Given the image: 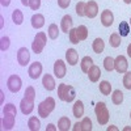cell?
<instances>
[{
    "label": "cell",
    "mask_w": 131,
    "mask_h": 131,
    "mask_svg": "<svg viewBox=\"0 0 131 131\" xmlns=\"http://www.w3.org/2000/svg\"><path fill=\"white\" fill-rule=\"evenodd\" d=\"M85 5H86V3H84V2H79L76 4V13H78L79 17L85 16Z\"/></svg>",
    "instance_id": "cell-32"
},
{
    "label": "cell",
    "mask_w": 131,
    "mask_h": 131,
    "mask_svg": "<svg viewBox=\"0 0 131 131\" xmlns=\"http://www.w3.org/2000/svg\"><path fill=\"white\" fill-rule=\"evenodd\" d=\"M57 130H58V127H55L52 123H50V125L46 126V131H57Z\"/></svg>",
    "instance_id": "cell-41"
},
{
    "label": "cell",
    "mask_w": 131,
    "mask_h": 131,
    "mask_svg": "<svg viewBox=\"0 0 131 131\" xmlns=\"http://www.w3.org/2000/svg\"><path fill=\"white\" fill-rule=\"evenodd\" d=\"M42 68H43V67H42V63H41V62H34V63L30 64L28 73H29V76H30L31 79L37 80L39 76H41V73H42Z\"/></svg>",
    "instance_id": "cell-8"
},
{
    "label": "cell",
    "mask_w": 131,
    "mask_h": 131,
    "mask_svg": "<svg viewBox=\"0 0 131 131\" xmlns=\"http://www.w3.org/2000/svg\"><path fill=\"white\" fill-rule=\"evenodd\" d=\"M93 66V59L91 57H84L81 59V71L85 72V73H88L89 68Z\"/></svg>",
    "instance_id": "cell-22"
},
{
    "label": "cell",
    "mask_w": 131,
    "mask_h": 131,
    "mask_svg": "<svg viewBox=\"0 0 131 131\" xmlns=\"http://www.w3.org/2000/svg\"><path fill=\"white\" fill-rule=\"evenodd\" d=\"M66 63L62 59H58L55 63H54V73L58 79H62L66 76Z\"/></svg>",
    "instance_id": "cell-13"
},
{
    "label": "cell",
    "mask_w": 131,
    "mask_h": 131,
    "mask_svg": "<svg viewBox=\"0 0 131 131\" xmlns=\"http://www.w3.org/2000/svg\"><path fill=\"white\" fill-rule=\"evenodd\" d=\"M58 97L62 101L72 102L75 100V97H76L75 88L71 86V85H67V84H59V86H58Z\"/></svg>",
    "instance_id": "cell-1"
},
{
    "label": "cell",
    "mask_w": 131,
    "mask_h": 131,
    "mask_svg": "<svg viewBox=\"0 0 131 131\" xmlns=\"http://www.w3.org/2000/svg\"><path fill=\"white\" fill-rule=\"evenodd\" d=\"M7 85H8V89L12 93H17L21 89L23 81H21V78L18 75H12V76H9V78H8Z\"/></svg>",
    "instance_id": "cell-5"
},
{
    "label": "cell",
    "mask_w": 131,
    "mask_h": 131,
    "mask_svg": "<svg viewBox=\"0 0 131 131\" xmlns=\"http://www.w3.org/2000/svg\"><path fill=\"white\" fill-rule=\"evenodd\" d=\"M73 131H83V128H81V122L79 123H75V126H73V128H72Z\"/></svg>",
    "instance_id": "cell-42"
},
{
    "label": "cell",
    "mask_w": 131,
    "mask_h": 131,
    "mask_svg": "<svg viewBox=\"0 0 131 131\" xmlns=\"http://www.w3.org/2000/svg\"><path fill=\"white\" fill-rule=\"evenodd\" d=\"M100 92L104 96H109V94L112 93V84L109 83V81H106V80L101 81L100 83Z\"/></svg>",
    "instance_id": "cell-26"
},
{
    "label": "cell",
    "mask_w": 131,
    "mask_h": 131,
    "mask_svg": "<svg viewBox=\"0 0 131 131\" xmlns=\"http://www.w3.org/2000/svg\"><path fill=\"white\" fill-rule=\"evenodd\" d=\"M66 59H67L68 64L70 66H75L78 64V60H79V54L75 49H68L66 51Z\"/></svg>",
    "instance_id": "cell-14"
},
{
    "label": "cell",
    "mask_w": 131,
    "mask_h": 131,
    "mask_svg": "<svg viewBox=\"0 0 131 131\" xmlns=\"http://www.w3.org/2000/svg\"><path fill=\"white\" fill-rule=\"evenodd\" d=\"M109 43H110V46L117 49L121 46V36H119V33H113L109 38Z\"/></svg>",
    "instance_id": "cell-24"
},
{
    "label": "cell",
    "mask_w": 131,
    "mask_h": 131,
    "mask_svg": "<svg viewBox=\"0 0 131 131\" xmlns=\"http://www.w3.org/2000/svg\"><path fill=\"white\" fill-rule=\"evenodd\" d=\"M46 42H47V37H46L45 33L43 31L37 33L36 37H34V41H33V43H31L33 51H34L36 54H41L42 50L45 49V46H46Z\"/></svg>",
    "instance_id": "cell-4"
},
{
    "label": "cell",
    "mask_w": 131,
    "mask_h": 131,
    "mask_svg": "<svg viewBox=\"0 0 131 131\" xmlns=\"http://www.w3.org/2000/svg\"><path fill=\"white\" fill-rule=\"evenodd\" d=\"M30 60V52L26 47H20L18 51H17V62L20 66H25L29 63Z\"/></svg>",
    "instance_id": "cell-7"
},
{
    "label": "cell",
    "mask_w": 131,
    "mask_h": 131,
    "mask_svg": "<svg viewBox=\"0 0 131 131\" xmlns=\"http://www.w3.org/2000/svg\"><path fill=\"white\" fill-rule=\"evenodd\" d=\"M92 49H93V51H94L96 54H101V52L104 51V49H105L104 41H102L101 38H96V39L93 41V43H92Z\"/></svg>",
    "instance_id": "cell-20"
},
{
    "label": "cell",
    "mask_w": 131,
    "mask_h": 131,
    "mask_svg": "<svg viewBox=\"0 0 131 131\" xmlns=\"http://www.w3.org/2000/svg\"><path fill=\"white\" fill-rule=\"evenodd\" d=\"M21 4L25 7H29V0H21Z\"/></svg>",
    "instance_id": "cell-44"
},
{
    "label": "cell",
    "mask_w": 131,
    "mask_h": 131,
    "mask_svg": "<svg viewBox=\"0 0 131 131\" xmlns=\"http://www.w3.org/2000/svg\"><path fill=\"white\" fill-rule=\"evenodd\" d=\"M72 25H73V21H72V17L70 15H66L60 21V29L64 33H70V30L72 29Z\"/></svg>",
    "instance_id": "cell-15"
},
{
    "label": "cell",
    "mask_w": 131,
    "mask_h": 131,
    "mask_svg": "<svg viewBox=\"0 0 131 131\" xmlns=\"http://www.w3.org/2000/svg\"><path fill=\"white\" fill-rule=\"evenodd\" d=\"M20 107H21L23 114L29 115L33 112V109H34V101H31V100H29V98L24 97L23 100H21V102H20Z\"/></svg>",
    "instance_id": "cell-11"
},
{
    "label": "cell",
    "mask_w": 131,
    "mask_h": 131,
    "mask_svg": "<svg viewBox=\"0 0 131 131\" xmlns=\"http://www.w3.org/2000/svg\"><path fill=\"white\" fill-rule=\"evenodd\" d=\"M104 67L107 72H112L114 70V59L112 57H106L104 59Z\"/></svg>",
    "instance_id": "cell-31"
},
{
    "label": "cell",
    "mask_w": 131,
    "mask_h": 131,
    "mask_svg": "<svg viewBox=\"0 0 131 131\" xmlns=\"http://www.w3.org/2000/svg\"><path fill=\"white\" fill-rule=\"evenodd\" d=\"M127 55L131 58V43H130V45L127 46Z\"/></svg>",
    "instance_id": "cell-46"
},
{
    "label": "cell",
    "mask_w": 131,
    "mask_h": 131,
    "mask_svg": "<svg viewBox=\"0 0 131 131\" xmlns=\"http://www.w3.org/2000/svg\"><path fill=\"white\" fill-rule=\"evenodd\" d=\"M72 113L75 118H81L84 115V104L81 101H76L72 107Z\"/></svg>",
    "instance_id": "cell-19"
},
{
    "label": "cell",
    "mask_w": 131,
    "mask_h": 131,
    "mask_svg": "<svg viewBox=\"0 0 131 131\" xmlns=\"http://www.w3.org/2000/svg\"><path fill=\"white\" fill-rule=\"evenodd\" d=\"M71 3V0H58V5L62 8V9H66V8H68Z\"/></svg>",
    "instance_id": "cell-40"
},
{
    "label": "cell",
    "mask_w": 131,
    "mask_h": 131,
    "mask_svg": "<svg viewBox=\"0 0 131 131\" xmlns=\"http://www.w3.org/2000/svg\"><path fill=\"white\" fill-rule=\"evenodd\" d=\"M25 97L29 98V100H31V101H34V98H36V91H34V88H33V86H28V88H26V91H25Z\"/></svg>",
    "instance_id": "cell-38"
},
{
    "label": "cell",
    "mask_w": 131,
    "mask_h": 131,
    "mask_svg": "<svg viewBox=\"0 0 131 131\" xmlns=\"http://www.w3.org/2000/svg\"><path fill=\"white\" fill-rule=\"evenodd\" d=\"M42 84H43V86H45V89H47V91H54L55 89V80H54V78L51 75H49V73H46L45 76H43Z\"/></svg>",
    "instance_id": "cell-17"
},
{
    "label": "cell",
    "mask_w": 131,
    "mask_h": 131,
    "mask_svg": "<svg viewBox=\"0 0 131 131\" xmlns=\"http://www.w3.org/2000/svg\"><path fill=\"white\" fill-rule=\"evenodd\" d=\"M81 128H83V131H91L92 130V121L89 117H85L81 121Z\"/></svg>",
    "instance_id": "cell-33"
},
{
    "label": "cell",
    "mask_w": 131,
    "mask_h": 131,
    "mask_svg": "<svg viewBox=\"0 0 131 131\" xmlns=\"http://www.w3.org/2000/svg\"><path fill=\"white\" fill-rule=\"evenodd\" d=\"M130 24H131V20H130Z\"/></svg>",
    "instance_id": "cell-50"
},
{
    "label": "cell",
    "mask_w": 131,
    "mask_h": 131,
    "mask_svg": "<svg viewBox=\"0 0 131 131\" xmlns=\"http://www.w3.org/2000/svg\"><path fill=\"white\" fill-rule=\"evenodd\" d=\"M98 15V5L93 0H89L85 5V16L88 18H94Z\"/></svg>",
    "instance_id": "cell-9"
},
{
    "label": "cell",
    "mask_w": 131,
    "mask_h": 131,
    "mask_svg": "<svg viewBox=\"0 0 131 131\" xmlns=\"http://www.w3.org/2000/svg\"><path fill=\"white\" fill-rule=\"evenodd\" d=\"M15 119H16L15 114H10V113L4 114L3 121H2V128L3 130H12L15 126Z\"/></svg>",
    "instance_id": "cell-12"
},
{
    "label": "cell",
    "mask_w": 131,
    "mask_h": 131,
    "mask_svg": "<svg viewBox=\"0 0 131 131\" xmlns=\"http://www.w3.org/2000/svg\"><path fill=\"white\" fill-rule=\"evenodd\" d=\"M0 3H2L3 7H8L10 4V0H0Z\"/></svg>",
    "instance_id": "cell-43"
},
{
    "label": "cell",
    "mask_w": 131,
    "mask_h": 131,
    "mask_svg": "<svg viewBox=\"0 0 131 131\" xmlns=\"http://www.w3.org/2000/svg\"><path fill=\"white\" fill-rule=\"evenodd\" d=\"M54 109H55V100L52 97H47L45 101H42L38 105V114L42 118H47Z\"/></svg>",
    "instance_id": "cell-2"
},
{
    "label": "cell",
    "mask_w": 131,
    "mask_h": 131,
    "mask_svg": "<svg viewBox=\"0 0 131 131\" xmlns=\"http://www.w3.org/2000/svg\"><path fill=\"white\" fill-rule=\"evenodd\" d=\"M43 25H45V17L41 13H37V15H33L31 17V26L34 29H41Z\"/></svg>",
    "instance_id": "cell-18"
},
{
    "label": "cell",
    "mask_w": 131,
    "mask_h": 131,
    "mask_svg": "<svg viewBox=\"0 0 131 131\" xmlns=\"http://www.w3.org/2000/svg\"><path fill=\"white\" fill-rule=\"evenodd\" d=\"M68 37H70L71 43H73V45H76V43H79V42H80V39H79V37H78V33H76V29H73V28L70 30Z\"/></svg>",
    "instance_id": "cell-35"
},
{
    "label": "cell",
    "mask_w": 131,
    "mask_h": 131,
    "mask_svg": "<svg viewBox=\"0 0 131 131\" xmlns=\"http://www.w3.org/2000/svg\"><path fill=\"white\" fill-rule=\"evenodd\" d=\"M114 23V15L112 10H109V9H105L102 10V13H101V24L105 26V28H109V26H112Z\"/></svg>",
    "instance_id": "cell-10"
},
{
    "label": "cell",
    "mask_w": 131,
    "mask_h": 131,
    "mask_svg": "<svg viewBox=\"0 0 131 131\" xmlns=\"http://www.w3.org/2000/svg\"><path fill=\"white\" fill-rule=\"evenodd\" d=\"M0 21H2V23H0V28H3V21H4L3 16H0Z\"/></svg>",
    "instance_id": "cell-47"
},
{
    "label": "cell",
    "mask_w": 131,
    "mask_h": 131,
    "mask_svg": "<svg viewBox=\"0 0 131 131\" xmlns=\"http://www.w3.org/2000/svg\"><path fill=\"white\" fill-rule=\"evenodd\" d=\"M123 2H125L126 4H131V0H123Z\"/></svg>",
    "instance_id": "cell-48"
},
{
    "label": "cell",
    "mask_w": 131,
    "mask_h": 131,
    "mask_svg": "<svg viewBox=\"0 0 131 131\" xmlns=\"http://www.w3.org/2000/svg\"><path fill=\"white\" fill-rule=\"evenodd\" d=\"M12 21L16 24V25H21L24 21V15L20 9H15L13 13H12Z\"/></svg>",
    "instance_id": "cell-27"
},
{
    "label": "cell",
    "mask_w": 131,
    "mask_h": 131,
    "mask_svg": "<svg viewBox=\"0 0 131 131\" xmlns=\"http://www.w3.org/2000/svg\"><path fill=\"white\" fill-rule=\"evenodd\" d=\"M117 130H118V128H117L115 126H109V127H107V131H117Z\"/></svg>",
    "instance_id": "cell-45"
},
{
    "label": "cell",
    "mask_w": 131,
    "mask_h": 131,
    "mask_svg": "<svg viewBox=\"0 0 131 131\" xmlns=\"http://www.w3.org/2000/svg\"><path fill=\"white\" fill-rule=\"evenodd\" d=\"M127 68H128V63H127L126 57L118 55L114 59V70L119 73H125V72H127Z\"/></svg>",
    "instance_id": "cell-6"
},
{
    "label": "cell",
    "mask_w": 131,
    "mask_h": 131,
    "mask_svg": "<svg viewBox=\"0 0 131 131\" xmlns=\"http://www.w3.org/2000/svg\"><path fill=\"white\" fill-rule=\"evenodd\" d=\"M29 7L33 10H38L41 7V0H29Z\"/></svg>",
    "instance_id": "cell-39"
},
{
    "label": "cell",
    "mask_w": 131,
    "mask_h": 131,
    "mask_svg": "<svg viewBox=\"0 0 131 131\" xmlns=\"http://www.w3.org/2000/svg\"><path fill=\"white\" fill-rule=\"evenodd\" d=\"M70 126H71V121L70 118L67 117H62L58 122V130L60 131H68L70 130Z\"/></svg>",
    "instance_id": "cell-21"
},
{
    "label": "cell",
    "mask_w": 131,
    "mask_h": 131,
    "mask_svg": "<svg viewBox=\"0 0 131 131\" xmlns=\"http://www.w3.org/2000/svg\"><path fill=\"white\" fill-rule=\"evenodd\" d=\"M88 76H89V80L92 83H97L98 80H100V76H101V70L98 66H92V67L89 68L88 71Z\"/></svg>",
    "instance_id": "cell-16"
},
{
    "label": "cell",
    "mask_w": 131,
    "mask_h": 131,
    "mask_svg": "<svg viewBox=\"0 0 131 131\" xmlns=\"http://www.w3.org/2000/svg\"><path fill=\"white\" fill-rule=\"evenodd\" d=\"M7 113H10V114H15L17 115V109L13 104H7L3 109V114H7Z\"/></svg>",
    "instance_id": "cell-34"
},
{
    "label": "cell",
    "mask_w": 131,
    "mask_h": 131,
    "mask_svg": "<svg viewBox=\"0 0 131 131\" xmlns=\"http://www.w3.org/2000/svg\"><path fill=\"white\" fill-rule=\"evenodd\" d=\"M94 113H96V117H97V122L100 123V125L104 126V125H106L109 122V117H110V114H109V110H107L105 102L96 104Z\"/></svg>",
    "instance_id": "cell-3"
},
{
    "label": "cell",
    "mask_w": 131,
    "mask_h": 131,
    "mask_svg": "<svg viewBox=\"0 0 131 131\" xmlns=\"http://www.w3.org/2000/svg\"><path fill=\"white\" fill-rule=\"evenodd\" d=\"M130 118H131V113H130Z\"/></svg>",
    "instance_id": "cell-49"
},
{
    "label": "cell",
    "mask_w": 131,
    "mask_h": 131,
    "mask_svg": "<svg viewBox=\"0 0 131 131\" xmlns=\"http://www.w3.org/2000/svg\"><path fill=\"white\" fill-rule=\"evenodd\" d=\"M76 33H78V37L80 41H85L86 38H88V28H86L85 25H80L76 28Z\"/></svg>",
    "instance_id": "cell-25"
},
{
    "label": "cell",
    "mask_w": 131,
    "mask_h": 131,
    "mask_svg": "<svg viewBox=\"0 0 131 131\" xmlns=\"http://www.w3.org/2000/svg\"><path fill=\"white\" fill-rule=\"evenodd\" d=\"M49 37L51 38V39H57L58 38V36H59V28H58V25H55V24H51L50 26H49Z\"/></svg>",
    "instance_id": "cell-30"
},
{
    "label": "cell",
    "mask_w": 131,
    "mask_h": 131,
    "mask_svg": "<svg viewBox=\"0 0 131 131\" xmlns=\"http://www.w3.org/2000/svg\"><path fill=\"white\" fill-rule=\"evenodd\" d=\"M9 49V37H2L0 39V50L2 51H7Z\"/></svg>",
    "instance_id": "cell-37"
},
{
    "label": "cell",
    "mask_w": 131,
    "mask_h": 131,
    "mask_svg": "<svg viewBox=\"0 0 131 131\" xmlns=\"http://www.w3.org/2000/svg\"><path fill=\"white\" fill-rule=\"evenodd\" d=\"M112 101H113L114 105H121L123 102V93L119 91V89L114 91L113 94H112Z\"/></svg>",
    "instance_id": "cell-28"
},
{
    "label": "cell",
    "mask_w": 131,
    "mask_h": 131,
    "mask_svg": "<svg viewBox=\"0 0 131 131\" xmlns=\"http://www.w3.org/2000/svg\"><path fill=\"white\" fill-rule=\"evenodd\" d=\"M28 126H29V130L31 131H38L41 127V122L37 117H30L28 121Z\"/></svg>",
    "instance_id": "cell-23"
},
{
    "label": "cell",
    "mask_w": 131,
    "mask_h": 131,
    "mask_svg": "<svg viewBox=\"0 0 131 131\" xmlns=\"http://www.w3.org/2000/svg\"><path fill=\"white\" fill-rule=\"evenodd\" d=\"M123 85L125 88L131 91V72H125V76H123Z\"/></svg>",
    "instance_id": "cell-36"
},
{
    "label": "cell",
    "mask_w": 131,
    "mask_h": 131,
    "mask_svg": "<svg viewBox=\"0 0 131 131\" xmlns=\"http://www.w3.org/2000/svg\"><path fill=\"white\" fill-rule=\"evenodd\" d=\"M118 30H119V36H121V37L128 36V33H130V25H128V23L122 21V23L119 24V26H118Z\"/></svg>",
    "instance_id": "cell-29"
}]
</instances>
